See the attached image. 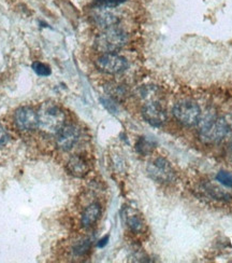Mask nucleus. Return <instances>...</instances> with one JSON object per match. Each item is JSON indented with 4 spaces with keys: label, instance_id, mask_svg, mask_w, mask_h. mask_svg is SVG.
Returning a JSON list of instances; mask_svg holds the SVG:
<instances>
[{
    "label": "nucleus",
    "instance_id": "nucleus-1",
    "mask_svg": "<svg viewBox=\"0 0 232 263\" xmlns=\"http://www.w3.org/2000/svg\"><path fill=\"white\" fill-rule=\"evenodd\" d=\"M198 124H200L199 135L205 144H217L226 138L231 132L232 125L227 118H217L213 112L206 114L200 119Z\"/></svg>",
    "mask_w": 232,
    "mask_h": 263
},
{
    "label": "nucleus",
    "instance_id": "nucleus-2",
    "mask_svg": "<svg viewBox=\"0 0 232 263\" xmlns=\"http://www.w3.org/2000/svg\"><path fill=\"white\" fill-rule=\"evenodd\" d=\"M39 128L47 134L56 135L59 129L65 126L66 115L61 109L53 103H44L38 110Z\"/></svg>",
    "mask_w": 232,
    "mask_h": 263
},
{
    "label": "nucleus",
    "instance_id": "nucleus-3",
    "mask_svg": "<svg viewBox=\"0 0 232 263\" xmlns=\"http://www.w3.org/2000/svg\"><path fill=\"white\" fill-rule=\"evenodd\" d=\"M127 34L117 27H109L103 29L95 39V49L102 54L116 53L123 49L127 43Z\"/></svg>",
    "mask_w": 232,
    "mask_h": 263
},
{
    "label": "nucleus",
    "instance_id": "nucleus-4",
    "mask_svg": "<svg viewBox=\"0 0 232 263\" xmlns=\"http://www.w3.org/2000/svg\"><path fill=\"white\" fill-rule=\"evenodd\" d=\"M172 114L178 121L185 126H195L201 119V109L192 100H182L172 108Z\"/></svg>",
    "mask_w": 232,
    "mask_h": 263
},
{
    "label": "nucleus",
    "instance_id": "nucleus-5",
    "mask_svg": "<svg viewBox=\"0 0 232 263\" xmlns=\"http://www.w3.org/2000/svg\"><path fill=\"white\" fill-rule=\"evenodd\" d=\"M96 67L103 73L118 74L127 70L128 62L117 53H106L97 59Z\"/></svg>",
    "mask_w": 232,
    "mask_h": 263
},
{
    "label": "nucleus",
    "instance_id": "nucleus-6",
    "mask_svg": "<svg viewBox=\"0 0 232 263\" xmlns=\"http://www.w3.org/2000/svg\"><path fill=\"white\" fill-rule=\"evenodd\" d=\"M149 176L159 183H170L175 179V172L164 158H157L147 165Z\"/></svg>",
    "mask_w": 232,
    "mask_h": 263
},
{
    "label": "nucleus",
    "instance_id": "nucleus-7",
    "mask_svg": "<svg viewBox=\"0 0 232 263\" xmlns=\"http://www.w3.org/2000/svg\"><path fill=\"white\" fill-rule=\"evenodd\" d=\"M14 121L19 130L30 132L38 128V114L29 107H22L15 111Z\"/></svg>",
    "mask_w": 232,
    "mask_h": 263
},
{
    "label": "nucleus",
    "instance_id": "nucleus-8",
    "mask_svg": "<svg viewBox=\"0 0 232 263\" xmlns=\"http://www.w3.org/2000/svg\"><path fill=\"white\" fill-rule=\"evenodd\" d=\"M142 116L149 124L155 127L161 126L167 120L165 110L158 102L155 101H151L144 105L142 108Z\"/></svg>",
    "mask_w": 232,
    "mask_h": 263
},
{
    "label": "nucleus",
    "instance_id": "nucleus-9",
    "mask_svg": "<svg viewBox=\"0 0 232 263\" xmlns=\"http://www.w3.org/2000/svg\"><path fill=\"white\" fill-rule=\"evenodd\" d=\"M80 138V129L75 125H65L56 134V145L62 151L71 150Z\"/></svg>",
    "mask_w": 232,
    "mask_h": 263
},
{
    "label": "nucleus",
    "instance_id": "nucleus-10",
    "mask_svg": "<svg viewBox=\"0 0 232 263\" xmlns=\"http://www.w3.org/2000/svg\"><path fill=\"white\" fill-rule=\"evenodd\" d=\"M67 170L69 174L76 178H83L88 174L90 166L87 162L80 156H73L67 163Z\"/></svg>",
    "mask_w": 232,
    "mask_h": 263
},
{
    "label": "nucleus",
    "instance_id": "nucleus-11",
    "mask_svg": "<svg viewBox=\"0 0 232 263\" xmlns=\"http://www.w3.org/2000/svg\"><path fill=\"white\" fill-rule=\"evenodd\" d=\"M94 21L99 27L103 29L117 26L119 22L118 17L114 13L108 11V9H97V12L94 15Z\"/></svg>",
    "mask_w": 232,
    "mask_h": 263
},
{
    "label": "nucleus",
    "instance_id": "nucleus-12",
    "mask_svg": "<svg viewBox=\"0 0 232 263\" xmlns=\"http://www.w3.org/2000/svg\"><path fill=\"white\" fill-rule=\"evenodd\" d=\"M101 216V207L99 204H91L90 206L86 207V210L84 211L81 219V223L84 228H91L93 227L97 221L98 219Z\"/></svg>",
    "mask_w": 232,
    "mask_h": 263
},
{
    "label": "nucleus",
    "instance_id": "nucleus-13",
    "mask_svg": "<svg viewBox=\"0 0 232 263\" xmlns=\"http://www.w3.org/2000/svg\"><path fill=\"white\" fill-rule=\"evenodd\" d=\"M123 217L125 219L128 228L131 230L132 232L140 233L142 231H144V229H145L144 220H143V218L139 214H137L135 211L127 208Z\"/></svg>",
    "mask_w": 232,
    "mask_h": 263
},
{
    "label": "nucleus",
    "instance_id": "nucleus-14",
    "mask_svg": "<svg viewBox=\"0 0 232 263\" xmlns=\"http://www.w3.org/2000/svg\"><path fill=\"white\" fill-rule=\"evenodd\" d=\"M155 148H156V144L146 137H141L136 145V149L138 153H140L142 156L150 155V153L154 151Z\"/></svg>",
    "mask_w": 232,
    "mask_h": 263
},
{
    "label": "nucleus",
    "instance_id": "nucleus-15",
    "mask_svg": "<svg viewBox=\"0 0 232 263\" xmlns=\"http://www.w3.org/2000/svg\"><path fill=\"white\" fill-rule=\"evenodd\" d=\"M125 2L126 0H95L94 6L97 9H112Z\"/></svg>",
    "mask_w": 232,
    "mask_h": 263
},
{
    "label": "nucleus",
    "instance_id": "nucleus-16",
    "mask_svg": "<svg viewBox=\"0 0 232 263\" xmlns=\"http://www.w3.org/2000/svg\"><path fill=\"white\" fill-rule=\"evenodd\" d=\"M206 192L212 197H214V199H217V200H224V199L229 197V194L224 192L220 188L215 187V185H213V184L206 185Z\"/></svg>",
    "mask_w": 232,
    "mask_h": 263
},
{
    "label": "nucleus",
    "instance_id": "nucleus-17",
    "mask_svg": "<svg viewBox=\"0 0 232 263\" xmlns=\"http://www.w3.org/2000/svg\"><path fill=\"white\" fill-rule=\"evenodd\" d=\"M91 240L88 238H85L83 240H81V242L77 243L74 248H73V253L76 255V256H82L84 254H86L88 250H90L91 248Z\"/></svg>",
    "mask_w": 232,
    "mask_h": 263
},
{
    "label": "nucleus",
    "instance_id": "nucleus-18",
    "mask_svg": "<svg viewBox=\"0 0 232 263\" xmlns=\"http://www.w3.org/2000/svg\"><path fill=\"white\" fill-rule=\"evenodd\" d=\"M215 178L219 183L225 185V187L232 188V174L225 171H220L217 173Z\"/></svg>",
    "mask_w": 232,
    "mask_h": 263
},
{
    "label": "nucleus",
    "instance_id": "nucleus-19",
    "mask_svg": "<svg viewBox=\"0 0 232 263\" xmlns=\"http://www.w3.org/2000/svg\"><path fill=\"white\" fill-rule=\"evenodd\" d=\"M31 67L37 74H39L41 77H48V76L51 74V68L49 67V66H47L46 64L36 62V63L32 64Z\"/></svg>",
    "mask_w": 232,
    "mask_h": 263
},
{
    "label": "nucleus",
    "instance_id": "nucleus-20",
    "mask_svg": "<svg viewBox=\"0 0 232 263\" xmlns=\"http://www.w3.org/2000/svg\"><path fill=\"white\" fill-rule=\"evenodd\" d=\"M8 141H9L8 132H7L6 127L2 123H0V148L6 146Z\"/></svg>",
    "mask_w": 232,
    "mask_h": 263
},
{
    "label": "nucleus",
    "instance_id": "nucleus-21",
    "mask_svg": "<svg viewBox=\"0 0 232 263\" xmlns=\"http://www.w3.org/2000/svg\"><path fill=\"white\" fill-rule=\"evenodd\" d=\"M108 242H109V235H107V236H104L103 238H101L100 240H99V243H98V247L99 248H103L107 244H108Z\"/></svg>",
    "mask_w": 232,
    "mask_h": 263
},
{
    "label": "nucleus",
    "instance_id": "nucleus-22",
    "mask_svg": "<svg viewBox=\"0 0 232 263\" xmlns=\"http://www.w3.org/2000/svg\"><path fill=\"white\" fill-rule=\"evenodd\" d=\"M231 149H232V144H231Z\"/></svg>",
    "mask_w": 232,
    "mask_h": 263
}]
</instances>
